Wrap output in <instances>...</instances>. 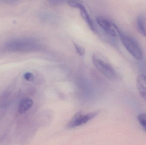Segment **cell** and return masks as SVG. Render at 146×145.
<instances>
[{
    "label": "cell",
    "mask_w": 146,
    "mask_h": 145,
    "mask_svg": "<svg viewBox=\"0 0 146 145\" xmlns=\"http://www.w3.org/2000/svg\"><path fill=\"white\" fill-rule=\"evenodd\" d=\"M136 83L140 94L146 101V76L139 75L137 77Z\"/></svg>",
    "instance_id": "cell-6"
},
{
    "label": "cell",
    "mask_w": 146,
    "mask_h": 145,
    "mask_svg": "<svg viewBox=\"0 0 146 145\" xmlns=\"http://www.w3.org/2000/svg\"><path fill=\"white\" fill-rule=\"evenodd\" d=\"M50 2H51V3H52L53 5L54 4L56 5V4H59L62 3H63V1H50Z\"/></svg>",
    "instance_id": "cell-14"
},
{
    "label": "cell",
    "mask_w": 146,
    "mask_h": 145,
    "mask_svg": "<svg viewBox=\"0 0 146 145\" xmlns=\"http://www.w3.org/2000/svg\"><path fill=\"white\" fill-rule=\"evenodd\" d=\"M92 61L96 69L106 78L111 80H117L120 78V75L113 66L104 60L100 55L94 54Z\"/></svg>",
    "instance_id": "cell-3"
},
{
    "label": "cell",
    "mask_w": 146,
    "mask_h": 145,
    "mask_svg": "<svg viewBox=\"0 0 146 145\" xmlns=\"http://www.w3.org/2000/svg\"><path fill=\"white\" fill-rule=\"evenodd\" d=\"M137 119L141 126L146 132V114L145 113L139 114L137 116Z\"/></svg>",
    "instance_id": "cell-10"
},
{
    "label": "cell",
    "mask_w": 146,
    "mask_h": 145,
    "mask_svg": "<svg viewBox=\"0 0 146 145\" xmlns=\"http://www.w3.org/2000/svg\"><path fill=\"white\" fill-rule=\"evenodd\" d=\"M67 3L69 6H71L72 7L75 8L80 9L81 6L82 5V4L78 1H68Z\"/></svg>",
    "instance_id": "cell-12"
},
{
    "label": "cell",
    "mask_w": 146,
    "mask_h": 145,
    "mask_svg": "<svg viewBox=\"0 0 146 145\" xmlns=\"http://www.w3.org/2000/svg\"><path fill=\"white\" fill-rule=\"evenodd\" d=\"M24 77L26 81H31L34 79V75L31 72H27L24 74Z\"/></svg>",
    "instance_id": "cell-13"
},
{
    "label": "cell",
    "mask_w": 146,
    "mask_h": 145,
    "mask_svg": "<svg viewBox=\"0 0 146 145\" xmlns=\"http://www.w3.org/2000/svg\"><path fill=\"white\" fill-rule=\"evenodd\" d=\"M33 104V101L31 99L28 98H23L19 104V112L21 114L26 113L32 107Z\"/></svg>",
    "instance_id": "cell-8"
},
{
    "label": "cell",
    "mask_w": 146,
    "mask_h": 145,
    "mask_svg": "<svg viewBox=\"0 0 146 145\" xmlns=\"http://www.w3.org/2000/svg\"><path fill=\"white\" fill-rule=\"evenodd\" d=\"M136 27L139 33L143 36H146V18L143 14L137 17L136 21Z\"/></svg>",
    "instance_id": "cell-7"
},
{
    "label": "cell",
    "mask_w": 146,
    "mask_h": 145,
    "mask_svg": "<svg viewBox=\"0 0 146 145\" xmlns=\"http://www.w3.org/2000/svg\"><path fill=\"white\" fill-rule=\"evenodd\" d=\"M80 11V14L82 18L86 21V23L88 25L91 30L94 31H96L95 26L91 18V17L89 15V14L88 12L87 11L86 9L85 6L82 4L79 9Z\"/></svg>",
    "instance_id": "cell-9"
},
{
    "label": "cell",
    "mask_w": 146,
    "mask_h": 145,
    "mask_svg": "<svg viewBox=\"0 0 146 145\" xmlns=\"http://www.w3.org/2000/svg\"><path fill=\"white\" fill-rule=\"evenodd\" d=\"M40 48V44L35 39L21 38L7 42L3 48L7 52H28L38 51Z\"/></svg>",
    "instance_id": "cell-1"
},
{
    "label": "cell",
    "mask_w": 146,
    "mask_h": 145,
    "mask_svg": "<svg viewBox=\"0 0 146 145\" xmlns=\"http://www.w3.org/2000/svg\"><path fill=\"white\" fill-rule=\"evenodd\" d=\"M99 113V112L95 111L86 115H82L81 112H79L74 116L71 121L68 123V128H73L86 124L98 115Z\"/></svg>",
    "instance_id": "cell-5"
},
{
    "label": "cell",
    "mask_w": 146,
    "mask_h": 145,
    "mask_svg": "<svg viewBox=\"0 0 146 145\" xmlns=\"http://www.w3.org/2000/svg\"><path fill=\"white\" fill-rule=\"evenodd\" d=\"M118 36L126 50L130 55L137 60L143 58V51L138 42L131 36L126 34L119 29Z\"/></svg>",
    "instance_id": "cell-2"
},
{
    "label": "cell",
    "mask_w": 146,
    "mask_h": 145,
    "mask_svg": "<svg viewBox=\"0 0 146 145\" xmlns=\"http://www.w3.org/2000/svg\"><path fill=\"white\" fill-rule=\"evenodd\" d=\"M74 45L76 50L79 55L82 56L85 54V50L82 47H81L80 46L75 43H74Z\"/></svg>",
    "instance_id": "cell-11"
},
{
    "label": "cell",
    "mask_w": 146,
    "mask_h": 145,
    "mask_svg": "<svg viewBox=\"0 0 146 145\" xmlns=\"http://www.w3.org/2000/svg\"><path fill=\"white\" fill-rule=\"evenodd\" d=\"M96 20L98 24L108 35L113 38L118 36V31L119 29L114 23L101 16L97 17Z\"/></svg>",
    "instance_id": "cell-4"
}]
</instances>
